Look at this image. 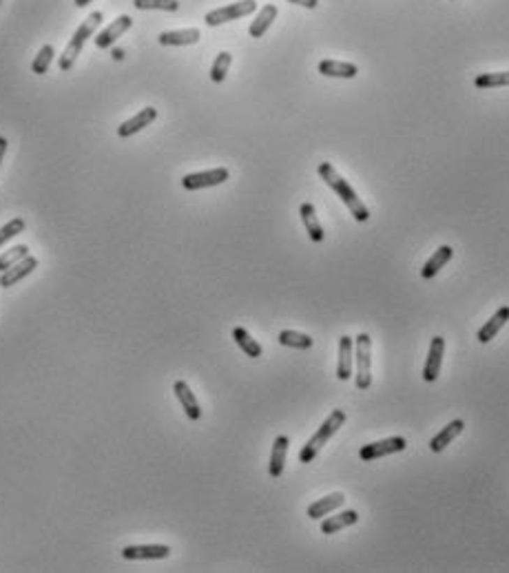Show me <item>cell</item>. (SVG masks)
<instances>
[{
  "label": "cell",
  "instance_id": "34",
  "mask_svg": "<svg viewBox=\"0 0 509 573\" xmlns=\"http://www.w3.org/2000/svg\"><path fill=\"white\" fill-rule=\"evenodd\" d=\"M5 153H7V140H5V137H0V162H3Z\"/></svg>",
  "mask_w": 509,
  "mask_h": 573
},
{
  "label": "cell",
  "instance_id": "26",
  "mask_svg": "<svg viewBox=\"0 0 509 573\" xmlns=\"http://www.w3.org/2000/svg\"><path fill=\"white\" fill-rule=\"evenodd\" d=\"M279 343L286 348H295V350H310L312 348V338L304 332H295V330H281L279 332Z\"/></svg>",
  "mask_w": 509,
  "mask_h": 573
},
{
  "label": "cell",
  "instance_id": "35",
  "mask_svg": "<svg viewBox=\"0 0 509 573\" xmlns=\"http://www.w3.org/2000/svg\"><path fill=\"white\" fill-rule=\"evenodd\" d=\"M111 56H113V60H122V58H124V51H122V49H113V54H111Z\"/></svg>",
  "mask_w": 509,
  "mask_h": 573
},
{
  "label": "cell",
  "instance_id": "19",
  "mask_svg": "<svg viewBox=\"0 0 509 573\" xmlns=\"http://www.w3.org/2000/svg\"><path fill=\"white\" fill-rule=\"evenodd\" d=\"M452 255H454V251H452V246H441V248H436V253L432 255L425 262V266L421 268V277L423 279H432V277H436L438 272H441V268L445 266L450 259H452Z\"/></svg>",
  "mask_w": 509,
  "mask_h": 573
},
{
  "label": "cell",
  "instance_id": "15",
  "mask_svg": "<svg viewBox=\"0 0 509 573\" xmlns=\"http://www.w3.org/2000/svg\"><path fill=\"white\" fill-rule=\"evenodd\" d=\"M200 29H175V31H162L158 36V43L164 47H186L200 43Z\"/></svg>",
  "mask_w": 509,
  "mask_h": 573
},
{
  "label": "cell",
  "instance_id": "21",
  "mask_svg": "<svg viewBox=\"0 0 509 573\" xmlns=\"http://www.w3.org/2000/svg\"><path fill=\"white\" fill-rule=\"evenodd\" d=\"M288 445L290 440L288 436H277L275 442H272V454H270V476L279 478L283 474V465H286V454H288Z\"/></svg>",
  "mask_w": 509,
  "mask_h": 573
},
{
  "label": "cell",
  "instance_id": "33",
  "mask_svg": "<svg viewBox=\"0 0 509 573\" xmlns=\"http://www.w3.org/2000/svg\"><path fill=\"white\" fill-rule=\"evenodd\" d=\"M293 5H299V7H306V9H317L319 0H288Z\"/></svg>",
  "mask_w": 509,
  "mask_h": 573
},
{
  "label": "cell",
  "instance_id": "29",
  "mask_svg": "<svg viewBox=\"0 0 509 573\" xmlns=\"http://www.w3.org/2000/svg\"><path fill=\"white\" fill-rule=\"evenodd\" d=\"M24 257H29V248H27V246H22V244L14 246V248L7 251V253H3V255H0V272H5L11 266H16L18 262H22Z\"/></svg>",
  "mask_w": 509,
  "mask_h": 573
},
{
  "label": "cell",
  "instance_id": "10",
  "mask_svg": "<svg viewBox=\"0 0 509 573\" xmlns=\"http://www.w3.org/2000/svg\"><path fill=\"white\" fill-rule=\"evenodd\" d=\"M171 556V546L166 544H128L122 549L124 560H162Z\"/></svg>",
  "mask_w": 509,
  "mask_h": 573
},
{
  "label": "cell",
  "instance_id": "9",
  "mask_svg": "<svg viewBox=\"0 0 509 573\" xmlns=\"http://www.w3.org/2000/svg\"><path fill=\"white\" fill-rule=\"evenodd\" d=\"M133 27V20H131V16H117L107 29H102L94 40H96V47L98 49H109V47H113V43L117 40V38L120 36H124L128 29Z\"/></svg>",
  "mask_w": 509,
  "mask_h": 573
},
{
  "label": "cell",
  "instance_id": "8",
  "mask_svg": "<svg viewBox=\"0 0 509 573\" xmlns=\"http://www.w3.org/2000/svg\"><path fill=\"white\" fill-rule=\"evenodd\" d=\"M443 357H445V338L443 336H434L432 343H429V352H427V361L423 368V381L434 383L441 374V366H443Z\"/></svg>",
  "mask_w": 509,
  "mask_h": 573
},
{
  "label": "cell",
  "instance_id": "22",
  "mask_svg": "<svg viewBox=\"0 0 509 573\" xmlns=\"http://www.w3.org/2000/svg\"><path fill=\"white\" fill-rule=\"evenodd\" d=\"M359 523V514L355 509H346L337 516H330L328 520H323L321 523V533L325 536H330V533H337L339 529H346L350 525H357Z\"/></svg>",
  "mask_w": 509,
  "mask_h": 573
},
{
  "label": "cell",
  "instance_id": "23",
  "mask_svg": "<svg viewBox=\"0 0 509 573\" xmlns=\"http://www.w3.org/2000/svg\"><path fill=\"white\" fill-rule=\"evenodd\" d=\"M299 215H302V221H304V226H306V230H308V235H310V239L312 241H323V228H321V224H319V217H317V213H315V206L312 204H302V208H299Z\"/></svg>",
  "mask_w": 509,
  "mask_h": 573
},
{
  "label": "cell",
  "instance_id": "30",
  "mask_svg": "<svg viewBox=\"0 0 509 573\" xmlns=\"http://www.w3.org/2000/svg\"><path fill=\"white\" fill-rule=\"evenodd\" d=\"M54 56H56L54 47H51V45H45L40 51H38L36 60L31 62V71H34L36 75H43V73H47V71H49V67H51V60H54Z\"/></svg>",
  "mask_w": 509,
  "mask_h": 573
},
{
  "label": "cell",
  "instance_id": "31",
  "mask_svg": "<svg viewBox=\"0 0 509 573\" xmlns=\"http://www.w3.org/2000/svg\"><path fill=\"white\" fill-rule=\"evenodd\" d=\"M133 7L135 9H160V11H177L179 3L177 0H133Z\"/></svg>",
  "mask_w": 509,
  "mask_h": 573
},
{
  "label": "cell",
  "instance_id": "28",
  "mask_svg": "<svg viewBox=\"0 0 509 573\" xmlns=\"http://www.w3.org/2000/svg\"><path fill=\"white\" fill-rule=\"evenodd\" d=\"M230 62H233V56L228 54V51H221V54L215 58L213 62V67H211V80L213 82H224L226 80V75H228V69H230Z\"/></svg>",
  "mask_w": 509,
  "mask_h": 573
},
{
  "label": "cell",
  "instance_id": "17",
  "mask_svg": "<svg viewBox=\"0 0 509 573\" xmlns=\"http://www.w3.org/2000/svg\"><path fill=\"white\" fill-rule=\"evenodd\" d=\"M346 503V496L341 491H334V493H330V496H325V498H319L317 503H312L310 507H308V518H312V520H319V518H323V516H328L330 512H334L337 507H341Z\"/></svg>",
  "mask_w": 509,
  "mask_h": 573
},
{
  "label": "cell",
  "instance_id": "6",
  "mask_svg": "<svg viewBox=\"0 0 509 573\" xmlns=\"http://www.w3.org/2000/svg\"><path fill=\"white\" fill-rule=\"evenodd\" d=\"M406 447H408V440L403 436H390V438H383V440L370 442V445H363L359 449V456H361V461L370 463V461H376V459H383V456L403 452Z\"/></svg>",
  "mask_w": 509,
  "mask_h": 573
},
{
  "label": "cell",
  "instance_id": "1",
  "mask_svg": "<svg viewBox=\"0 0 509 573\" xmlns=\"http://www.w3.org/2000/svg\"><path fill=\"white\" fill-rule=\"evenodd\" d=\"M319 177L337 193V198H341V202L348 206V211H350L352 215H355L357 221H368V219H370L368 206H365V204L359 200V195L355 193V188H352V186L348 184V181L337 173V168H334L330 162L319 164Z\"/></svg>",
  "mask_w": 509,
  "mask_h": 573
},
{
  "label": "cell",
  "instance_id": "25",
  "mask_svg": "<svg viewBox=\"0 0 509 573\" xmlns=\"http://www.w3.org/2000/svg\"><path fill=\"white\" fill-rule=\"evenodd\" d=\"M233 338H235V343H237L239 348H242V352L244 355H248L251 359H259L264 355V350H262V345H259L255 338L248 334V330H244V328H235L233 330Z\"/></svg>",
  "mask_w": 509,
  "mask_h": 573
},
{
  "label": "cell",
  "instance_id": "5",
  "mask_svg": "<svg viewBox=\"0 0 509 573\" xmlns=\"http://www.w3.org/2000/svg\"><path fill=\"white\" fill-rule=\"evenodd\" d=\"M255 9H257L255 0H239V3H230L226 7H219V9L208 11V14L204 16V22L208 24V27H217V24H224V22H230V20H239L244 16H251Z\"/></svg>",
  "mask_w": 509,
  "mask_h": 573
},
{
  "label": "cell",
  "instance_id": "32",
  "mask_svg": "<svg viewBox=\"0 0 509 573\" xmlns=\"http://www.w3.org/2000/svg\"><path fill=\"white\" fill-rule=\"evenodd\" d=\"M20 232H24V219H20V217L11 219L9 224H5L3 228H0V246H5L9 239H14L16 235H20Z\"/></svg>",
  "mask_w": 509,
  "mask_h": 573
},
{
  "label": "cell",
  "instance_id": "13",
  "mask_svg": "<svg viewBox=\"0 0 509 573\" xmlns=\"http://www.w3.org/2000/svg\"><path fill=\"white\" fill-rule=\"evenodd\" d=\"M155 118H158V109H153V107L142 109V111L135 115V118L126 120V122H122L120 126H117V137H131V135H135V133L142 131L145 126H149Z\"/></svg>",
  "mask_w": 509,
  "mask_h": 573
},
{
  "label": "cell",
  "instance_id": "4",
  "mask_svg": "<svg viewBox=\"0 0 509 573\" xmlns=\"http://www.w3.org/2000/svg\"><path fill=\"white\" fill-rule=\"evenodd\" d=\"M355 355H357V387L368 389L372 385V374H370L372 338H370V334L361 332L355 338Z\"/></svg>",
  "mask_w": 509,
  "mask_h": 573
},
{
  "label": "cell",
  "instance_id": "12",
  "mask_svg": "<svg viewBox=\"0 0 509 573\" xmlns=\"http://www.w3.org/2000/svg\"><path fill=\"white\" fill-rule=\"evenodd\" d=\"M355 341L350 336L339 338V363H337V376L339 381H348L355 370Z\"/></svg>",
  "mask_w": 509,
  "mask_h": 573
},
{
  "label": "cell",
  "instance_id": "11",
  "mask_svg": "<svg viewBox=\"0 0 509 573\" xmlns=\"http://www.w3.org/2000/svg\"><path fill=\"white\" fill-rule=\"evenodd\" d=\"M36 268H38V259L31 257V255L24 257L22 262H18L16 266H11L9 270L0 272V288H11V285H16L24 277H29Z\"/></svg>",
  "mask_w": 509,
  "mask_h": 573
},
{
  "label": "cell",
  "instance_id": "2",
  "mask_svg": "<svg viewBox=\"0 0 509 573\" xmlns=\"http://www.w3.org/2000/svg\"><path fill=\"white\" fill-rule=\"evenodd\" d=\"M102 20H104L102 11H94V14H89V16H87V20H82V24L75 29V34H73V38L69 40V45L64 47V51H62L60 62H58L60 71H69V69L73 67V62H75L78 56H80V51H82L84 43L89 40L91 36L96 34V29L100 27V22H102Z\"/></svg>",
  "mask_w": 509,
  "mask_h": 573
},
{
  "label": "cell",
  "instance_id": "7",
  "mask_svg": "<svg viewBox=\"0 0 509 573\" xmlns=\"http://www.w3.org/2000/svg\"><path fill=\"white\" fill-rule=\"evenodd\" d=\"M228 179V168H211V171H202V173H191L184 175L182 179V186L186 191H200V188H211V186H219Z\"/></svg>",
  "mask_w": 509,
  "mask_h": 573
},
{
  "label": "cell",
  "instance_id": "20",
  "mask_svg": "<svg viewBox=\"0 0 509 573\" xmlns=\"http://www.w3.org/2000/svg\"><path fill=\"white\" fill-rule=\"evenodd\" d=\"M463 429H465V423H463L461 419L452 421L450 425L443 427L441 432H438L432 440H429V449L436 452V454H438V452H443V449H445V447L450 445V442L456 438V436H459V434L463 432Z\"/></svg>",
  "mask_w": 509,
  "mask_h": 573
},
{
  "label": "cell",
  "instance_id": "37",
  "mask_svg": "<svg viewBox=\"0 0 509 573\" xmlns=\"http://www.w3.org/2000/svg\"><path fill=\"white\" fill-rule=\"evenodd\" d=\"M0 3H3V0H0Z\"/></svg>",
  "mask_w": 509,
  "mask_h": 573
},
{
  "label": "cell",
  "instance_id": "24",
  "mask_svg": "<svg viewBox=\"0 0 509 573\" xmlns=\"http://www.w3.org/2000/svg\"><path fill=\"white\" fill-rule=\"evenodd\" d=\"M275 20H277V7H275V5H264L262 9H259L257 18L253 20V24H251V29H248V34H251L253 38H262Z\"/></svg>",
  "mask_w": 509,
  "mask_h": 573
},
{
  "label": "cell",
  "instance_id": "27",
  "mask_svg": "<svg viewBox=\"0 0 509 573\" xmlns=\"http://www.w3.org/2000/svg\"><path fill=\"white\" fill-rule=\"evenodd\" d=\"M476 89H494V87H509V71L499 73H480L474 77Z\"/></svg>",
  "mask_w": 509,
  "mask_h": 573
},
{
  "label": "cell",
  "instance_id": "3",
  "mask_svg": "<svg viewBox=\"0 0 509 573\" xmlns=\"http://www.w3.org/2000/svg\"><path fill=\"white\" fill-rule=\"evenodd\" d=\"M344 423H346V412L334 410L328 419L323 421V425L317 429V432L312 434V438L302 447V452H299V463H312L315 461L317 454L321 452V447L339 432V427H341Z\"/></svg>",
  "mask_w": 509,
  "mask_h": 573
},
{
  "label": "cell",
  "instance_id": "14",
  "mask_svg": "<svg viewBox=\"0 0 509 573\" xmlns=\"http://www.w3.org/2000/svg\"><path fill=\"white\" fill-rule=\"evenodd\" d=\"M173 392H175L177 401L182 403V408H184V412H186L189 419H191V421H200V419H202V408H200L198 399H195V394L191 392L189 383H186V381H175Z\"/></svg>",
  "mask_w": 509,
  "mask_h": 573
},
{
  "label": "cell",
  "instance_id": "36",
  "mask_svg": "<svg viewBox=\"0 0 509 573\" xmlns=\"http://www.w3.org/2000/svg\"><path fill=\"white\" fill-rule=\"evenodd\" d=\"M94 3V0H73V5L75 7H87V5H91Z\"/></svg>",
  "mask_w": 509,
  "mask_h": 573
},
{
  "label": "cell",
  "instance_id": "16",
  "mask_svg": "<svg viewBox=\"0 0 509 573\" xmlns=\"http://www.w3.org/2000/svg\"><path fill=\"white\" fill-rule=\"evenodd\" d=\"M507 321H509V306H503L501 310H496V315H492L489 321L478 330V341L480 343H489L492 338H496V334L503 330V325Z\"/></svg>",
  "mask_w": 509,
  "mask_h": 573
},
{
  "label": "cell",
  "instance_id": "18",
  "mask_svg": "<svg viewBox=\"0 0 509 573\" xmlns=\"http://www.w3.org/2000/svg\"><path fill=\"white\" fill-rule=\"evenodd\" d=\"M319 73L325 77H357L359 67L352 62H339V60H321L319 62Z\"/></svg>",
  "mask_w": 509,
  "mask_h": 573
}]
</instances>
